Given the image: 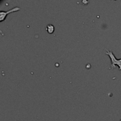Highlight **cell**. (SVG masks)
<instances>
[{
  "label": "cell",
  "mask_w": 121,
  "mask_h": 121,
  "mask_svg": "<svg viewBox=\"0 0 121 121\" xmlns=\"http://www.w3.org/2000/svg\"><path fill=\"white\" fill-rule=\"evenodd\" d=\"M106 50V52L105 53V54H107L111 60V63H112V64H111V67L115 68L116 65H117L119 67V69L121 70V59H117L115 56V55L113 54V53H112V52L109 51L108 50Z\"/></svg>",
  "instance_id": "1"
},
{
  "label": "cell",
  "mask_w": 121,
  "mask_h": 121,
  "mask_svg": "<svg viewBox=\"0 0 121 121\" xmlns=\"http://www.w3.org/2000/svg\"><path fill=\"white\" fill-rule=\"evenodd\" d=\"M20 9H21V8H20V7H14V8L8 10V11H1V12H0V21L2 22V21H3L4 20H5L7 15H8V14H10V13H14V12L18 11H20Z\"/></svg>",
  "instance_id": "2"
},
{
  "label": "cell",
  "mask_w": 121,
  "mask_h": 121,
  "mask_svg": "<svg viewBox=\"0 0 121 121\" xmlns=\"http://www.w3.org/2000/svg\"><path fill=\"white\" fill-rule=\"evenodd\" d=\"M46 31L48 34H53L54 31V27L52 24H48L46 27Z\"/></svg>",
  "instance_id": "3"
},
{
  "label": "cell",
  "mask_w": 121,
  "mask_h": 121,
  "mask_svg": "<svg viewBox=\"0 0 121 121\" xmlns=\"http://www.w3.org/2000/svg\"></svg>",
  "instance_id": "4"
}]
</instances>
